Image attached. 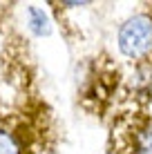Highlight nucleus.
<instances>
[{
    "label": "nucleus",
    "instance_id": "2",
    "mask_svg": "<svg viewBox=\"0 0 152 154\" xmlns=\"http://www.w3.org/2000/svg\"><path fill=\"white\" fill-rule=\"evenodd\" d=\"M116 42L119 51L134 65L152 63V5L125 20L119 29Z\"/></svg>",
    "mask_w": 152,
    "mask_h": 154
},
{
    "label": "nucleus",
    "instance_id": "1",
    "mask_svg": "<svg viewBox=\"0 0 152 154\" xmlns=\"http://www.w3.org/2000/svg\"><path fill=\"white\" fill-rule=\"evenodd\" d=\"M49 107L38 96L0 103V154H54Z\"/></svg>",
    "mask_w": 152,
    "mask_h": 154
},
{
    "label": "nucleus",
    "instance_id": "3",
    "mask_svg": "<svg viewBox=\"0 0 152 154\" xmlns=\"http://www.w3.org/2000/svg\"><path fill=\"white\" fill-rule=\"evenodd\" d=\"M27 27L34 31L36 36H47L49 34V20H47V14L38 7H27Z\"/></svg>",
    "mask_w": 152,
    "mask_h": 154
}]
</instances>
